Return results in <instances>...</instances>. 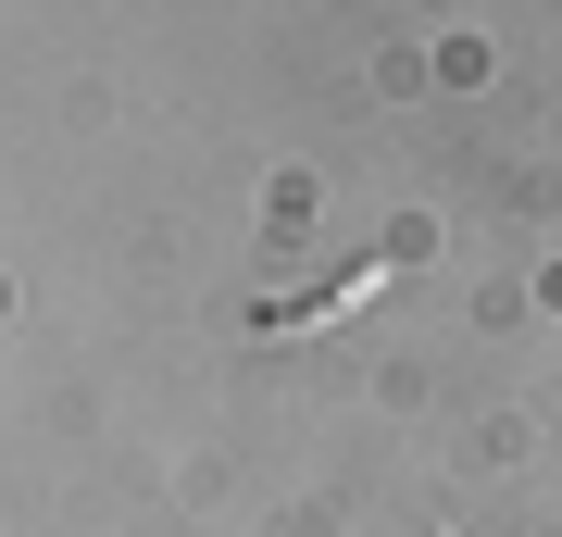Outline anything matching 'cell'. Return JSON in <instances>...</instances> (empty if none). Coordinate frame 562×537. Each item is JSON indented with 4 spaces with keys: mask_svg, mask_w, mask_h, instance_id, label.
I'll use <instances>...</instances> for the list:
<instances>
[]
</instances>
